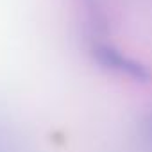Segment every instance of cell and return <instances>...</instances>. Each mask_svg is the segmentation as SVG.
Listing matches in <instances>:
<instances>
[{
  "instance_id": "cell-1",
  "label": "cell",
  "mask_w": 152,
  "mask_h": 152,
  "mask_svg": "<svg viewBox=\"0 0 152 152\" xmlns=\"http://www.w3.org/2000/svg\"><path fill=\"white\" fill-rule=\"evenodd\" d=\"M93 59L107 72L118 75L122 79H129L132 83H150L152 70L140 59L125 54L115 45L97 43L91 48Z\"/></svg>"
},
{
  "instance_id": "cell-2",
  "label": "cell",
  "mask_w": 152,
  "mask_h": 152,
  "mask_svg": "<svg viewBox=\"0 0 152 152\" xmlns=\"http://www.w3.org/2000/svg\"><path fill=\"white\" fill-rule=\"evenodd\" d=\"M143 134H145V138L152 143V113H148V116H147L145 122H143Z\"/></svg>"
}]
</instances>
